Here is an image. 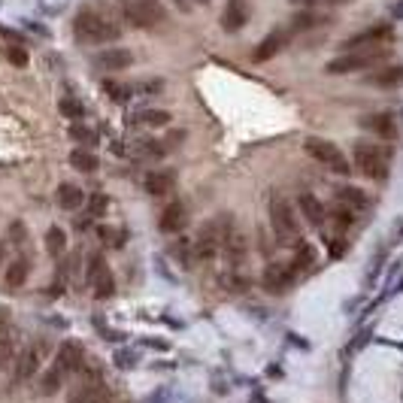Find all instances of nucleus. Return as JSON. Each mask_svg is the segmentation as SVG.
<instances>
[{
    "label": "nucleus",
    "mask_w": 403,
    "mask_h": 403,
    "mask_svg": "<svg viewBox=\"0 0 403 403\" xmlns=\"http://www.w3.org/2000/svg\"><path fill=\"white\" fill-rule=\"evenodd\" d=\"M303 152H307L313 161L324 164L331 173H337V176H349V173H352V164H349V158L340 152L337 143L324 140V136H307V140H303Z\"/></svg>",
    "instance_id": "obj_1"
},
{
    "label": "nucleus",
    "mask_w": 403,
    "mask_h": 403,
    "mask_svg": "<svg viewBox=\"0 0 403 403\" xmlns=\"http://www.w3.org/2000/svg\"><path fill=\"white\" fill-rule=\"evenodd\" d=\"M73 30L82 43H112V40H118V34H121L110 19H103V15H97V12H79L73 19Z\"/></svg>",
    "instance_id": "obj_2"
},
{
    "label": "nucleus",
    "mask_w": 403,
    "mask_h": 403,
    "mask_svg": "<svg viewBox=\"0 0 403 403\" xmlns=\"http://www.w3.org/2000/svg\"><path fill=\"white\" fill-rule=\"evenodd\" d=\"M270 227L276 234L279 242H300V225L298 216H294V207L285 200V197H273L270 200Z\"/></svg>",
    "instance_id": "obj_3"
},
{
    "label": "nucleus",
    "mask_w": 403,
    "mask_h": 403,
    "mask_svg": "<svg viewBox=\"0 0 403 403\" xmlns=\"http://www.w3.org/2000/svg\"><path fill=\"white\" fill-rule=\"evenodd\" d=\"M389 164H391V152L389 149L367 146V143H358V146H355V167H358L367 179L382 182L385 176H389Z\"/></svg>",
    "instance_id": "obj_4"
},
{
    "label": "nucleus",
    "mask_w": 403,
    "mask_h": 403,
    "mask_svg": "<svg viewBox=\"0 0 403 403\" xmlns=\"http://www.w3.org/2000/svg\"><path fill=\"white\" fill-rule=\"evenodd\" d=\"M85 279H88V285L94 288V298L97 300L112 298V294H116V279H112V270H110V264H106L103 252H91L88 255Z\"/></svg>",
    "instance_id": "obj_5"
},
{
    "label": "nucleus",
    "mask_w": 403,
    "mask_h": 403,
    "mask_svg": "<svg viewBox=\"0 0 403 403\" xmlns=\"http://www.w3.org/2000/svg\"><path fill=\"white\" fill-rule=\"evenodd\" d=\"M121 12L134 28H158L164 21V6L158 0H125Z\"/></svg>",
    "instance_id": "obj_6"
},
{
    "label": "nucleus",
    "mask_w": 403,
    "mask_h": 403,
    "mask_svg": "<svg viewBox=\"0 0 403 403\" xmlns=\"http://www.w3.org/2000/svg\"><path fill=\"white\" fill-rule=\"evenodd\" d=\"M385 61V49H361V52H352V55H340L333 58L324 70L328 73H355V70H370L373 64H382Z\"/></svg>",
    "instance_id": "obj_7"
},
{
    "label": "nucleus",
    "mask_w": 403,
    "mask_h": 403,
    "mask_svg": "<svg viewBox=\"0 0 403 403\" xmlns=\"http://www.w3.org/2000/svg\"><path fill=\"white\" fill-rule=\"evenodd\" d=\"M294 279H298V273H294L291 264H270L261 276V285L267 288L270 294H279V291H288V288L294 285Z\"/></svg>",
    "instance_id": "obj_8"
},
{
    "label": "nucleus",
    "mask_w": 403,
    "mask_h": 403,
    "mask_svg": "<svg viewBox=\"0 0 403 403\" xmlns=\"http://www.w3.org/2000/svg\"><path fill=\"white\" fill-rule=\"evenodd\" d=\"M82 361H85V346H82L79 340H64V343L58 346L55 364H61L67 373H76V370L82 367Z\"/></svg>",
    "instance_id": "obj_9"
},
{
    "label": "nucleus",
    "mask_w": 403,
    "mask_h": 403,
    "mask_svg": "<svg viewBox=\"0 0 403 403\" xmlns=\"http://www.w3.org/2000/svg\"><path fill=\"white\" fill-rule=\"evenodd\" d=\"M185 225H188L185 203H182V200L167 203L164 212H161V218H158V227H161L164 234H179V231H185Z\"/></svg>",
    "instance_id": "obj_10"
},
{
    "label": "nucleus",
    "mask_w": 403,
    "mask_h": 403,
    "mask_svg": "<svg viewBox=\"0 0 403 403\" xmlns=\"http://www.w3.org/2000/svg\"><path fill=\"white\" fill-rule=\"evenodd\" d=\"M298 209H300V216L307 218L309 227H324V222H328V207L309 192L298 197Z\"/></svg>",
    "instance_id": "obj_11"
},
{
    "label": "nucleus",
    "mask_w": 403,
    "mask_h": 403,
    "mask_svg": "<svg viewBox=\"0 0 403 403\" xmlns=\"http://www.w3.org/2000/svg\"><path fill=\"white\" fill-rule=\"evenodd\" d=\"M285 43H288V34H285V30H273V34H267V37H264V40L252 49V61H255V64H264V61L276 58L279 52L285 49Z\"/></svg>",
    "instance_id": "obj_12"
},
{
    "label": "nucleus",
    "mask_w": 403,
    "mask_h": 403,
    "mask_svg": "<svg viewBox=\"0 0 403 403\" xmlns=\"http://www.w3.org/2000/svg\"><path fill=\"white\" fill-rule=\"evenodd\" d=\"M222 252H225V258H227V264H231V270H237V267H242V264H246V258H249V240L242 237L237 227H234L231 237L225 240Z\"/></svg>",
    "instance_id": "obj_13"
},
{
    "label": "nucleus",
    "mask_w": 403,
    "mask_h": 403,
    "mask_svg": "<svg viewBox=\"0 0 403 403\" xmlns=\"http://www.w3.org/2000/svg\"><path fill=\"white\" fill-rule=\"evenodd\" d=\"M361 127L376 136H382V140H397V125H394V118L389 112H370V116L361 118Z\"/></svg>",
    "instance_id": "obj_14"
},
{
    "label": "nucleus",
    "mask_w": 403,
    "mask_h": 403,
    "mask_svg": "<svg viewBox=\"0 0 403 403\" xmlns=\"http://www.w3.org/2000/svg\"><path fill=\"white\" fill-rule=\"evenodd\" d=\"M246 21H249V3L246 0H227L225 15H222V28L227 30V34H234V30H240Z\"/></svg>",
    "instance_id": "obj_15"
},
{
    "label": "nucleus",
    "mask_w": 403,
    "mask_h": 403,
    "mask_svg": "<svg viewBox=\"0 0 403 403\" xmlns=\"http://www.w3.org/2000/svg\"><path fill=\"white\" fill-rule=\"evenodd\" d=\"M337 200H340V207H346L352 212H367L370 209V194L361 192V188H355V185H343V188H340Z\"/></svg>",
    "instance_id": "obj_16"
},
{
    "label": "nucleus",
    "mask_w": 403,
    "mask_h": 403,
    "mask_svg": "<svg viewBox=\"0 0 403 403\" xmlns=\"http://www.w3.org/2000/svg\"><path fill=\"white\" fill-rule=\"evenodd\" d=\"M127 125L131 127H164L170 125V112L167 110H140L134 116H127Z\"/></svg>",
    "instance_id": "obj_17"
},
{
    "label": "nucleus",
    "mask_w": 403,
    "mask_h": 403,
    "mask_svg": "<svg viewBox=\"0 0 403 403\" xmlns=\"http://www.w3.org/2000/svg\"><path fill=\"white\" fill-rule=\"evenodd\" d=\"M37 370H40V352L37 349H25V352L19 355V364H15V385L28 382L30 376H37Z\"/></svg>",
    "instance_id": "obj_18"
},
{
    "label": "nucleus",
    "mask_w": 403,
    "mask_h": 403,
    "mask_svg": "<svg viewBox=\"0 0 403 403\" xmlns=\"http://www.w3.org/2000/svg\"><path fill=\"white\" fill-rule=\"evenodd\" d=\"M58 207L61 209H79V207H85V192H82L79 185H73V182H61L58 185Z\"/></svg>",
    "instance_id": "obj_19"
},
{
    "label": "nucleus",
    "mask_w": 403,
    "mask_h": 403,
    "mask_svg": "<svg viewBox=\"0 0 403 403\" xmlns=\"http://www.w3.org/2000/svg\"><path fill=\"white\" fill-rule=\"evenodd\" d=\"M173 185H176V173H173V170H158V173H149V176H146V192L152 197L170 194Z\"/></svg>",
    "instance_id": "obj_20"
},
{
    "label": "nucleus",
    "mask_w": 403,
    "mask_h": 403,
    "mask_svg": "<svg viewBox=\"0 0 403 403\" xmlns=\"http://www.w3.org/2000/svg\"><path fill=\"white\" fill-rule=\"evenodd\" d=\"M131 64H134V55L127 49H110L97 58V67H103V70H125Z\"/></svg>",
    "instance_id": "obj_21"
},
{
    "label": "nucleus",
    "mask_w": 403,
    "mask_h": 403,
    "mask_svg": "<svg viewBox=\"0 0 403 403\" xmlns=\"http://www.w3.org/2000/svg\"><path fill=\"white\" fill-rule=\"evenodd\" d=\"M28 273H30L28 258H15V261H10L6 264V273H3L6 288H21L25 285V279H28Z\"/></svg>",
    "instance_id": "obj_22"
},
{
    "label": "nucleus",
    "mask_w": 403,
    "mask_h": 403,
    "mask_svg": "<svg viewBox=\"0 0 403 403\" xmlns=\"http://www.w3.org/2000/svg\"><path fill=\"white\" fill-rule=\"evenodd\" d=\"M328 222H331V231L337 234V237H343V234L349 231V227L355 225V212L352 209H346V207H333V209H328ZM331 234V237H333Z\"/></svg>",
    "instance_id": "obj_23"
},
{
    "label": "nucleus",
    "mask_w": 403,
    "mask_h": 403,
    "mask_svg": "<svg viewBox=\"0 0 403 403\" xmlns=\"http://www.w3.org/2000/svg\"><path fill=\"white\" fill-rule=\"evenodd\" d=\"M400 79H403L400 67H385V70H373L367 76V82L376 88H394V85H400Z\"/></svg>",
    "instance_id": "obj_24"
},
{
    "label": "nucleus",
    "mask_w": 403,
    "mask_h": 403,
    "mask_svg": "<svg viewBox=\"0 0 403 403\" xmlns=\"http://www.w3.org/2000/svg\"><path fill=\"white\" fill-rule=\"evenodd\" d=\"M288 264H291L294 273H298V276H300L303 270H309V267H313V264H316V249L309 246V242H298V246H294V258H291V261H288Z\"/></svg>",
    "instance_id": "obj_25"
},
{
    "label": "nucleus",
    "mask_w": 403,
    "mask_h": 403,
    "mask_svg": "<svg viewBox=\"0 0 403 403\" xmlns=\"http://www.w3.org/2000/svg\"><path fill=\"white\" fill-rule=\"evenodd\" d=\"M70 164H73L79 173H97V170H101V158H97L94 152H88V149H76V152H70Z\"/></svg>",
    "instance_id": "obj_26"
},
{
    "label": "nucleus",
    "mask_w": 403,
    "mask_h": 403,
    "mask_svg": "<svg viewBox=\"0 0 403 403\" xmlns=\"http://www.w3.org/2000/svg\"><path fill=\"white\" fill-rule=\"evenodd\" d=\"M167 146L164 143H158V140H136L134 146H131V152L136 158H146V161H158V158H164L167 152H164Z\"/></svg>",
    "instance_id": "obj_27"
},
{
    "label": "nucleus",
    "mask_w": 403,
    "mask_h": 403,
    "mask_svg": "<svg viewBox=\"0 0 403 403\" xmlns=\"http://www.w3.org/2000/svg\"><path fill=\"white\" fill-rule=\"evenodd\" d=\"M67 403H106V389L101 382L85 385V389H79L76 394H70V400H67Z\"/></svg>",
    "instance_id": "obj_28"
},
{
    "label": "nucleus",
    "mask_w": 403,
    "mask_h": 403,
    "mask_svg": "<svg viewBox=\"0 0 403 403\" xmlns=\"http://www.w3.org/2000/svg\"><path fill=\"white\" fill-rule=\"evenodd\" d=\"M45 252L52 258H61L67 252V234L61 231V227H49V231H45Z\"/></svg>",
    "instance_id": "obj_29"
},
{
    "label": "nucleus",
    "mask_w": 403,
    "mask_h": 403,
    "mask_svg": "<svg viewBox=\"0 0 403 403\" xmlns=\"http://www.w3.org/2000/svg\"><path fill=\"white\" fill-rule=\"evenodd\" d=\"M12 352H15V340H12V331L6 322H0V370L12 361Z\"/></svg>",
    "instance_id": "obj_30"
},
{
    "label": "nucleus",
    "mask_w": 403,
    "mask_h": 403,
    "mask_svg": "<svg viewBox=\"0 0 403 403\" xmlns=\"http://www.w3.org/2000/svg\"><path fill=\"white\" fill-rule=\"evenodd\" d=\"M103 94L110 97L112 103H121V106H125L127 101H131L134 91L127 88V85H121V82H116V79H103Z\"/></svg>",
    "instance_id": "obj_31"
},
{
    "label": "nucleus",
    "mask_w": 403,
    "mask_h": 403,
    "mask_svg": "<svg viewBox=\"0 0 403 403\" xmlns=\"http://www.w3.org/2000/svg\"><path fill=\"white\" fill-rule=\"evenodd\" d=\"M385 37H389V28H370L367 34L346 40L343 49H361V45H367V43H379V40H385Z\"/></svg>",
    "instance_id": "obj_32"
},
{
    "label": "nucleus",
    "mask_w": 403,
    "mask_h": 403,
    "mask_svg": "<svg viewBox=\"0 0 403 403\" xmlns=\"http://www.w3.org/2000/svg\"><path fill=\"white\" fill-rule=\"evenodd\" d=\"M324 15H313V12H300V15H294V21H291V28L294 30H309V28H316V25H324Z\"/></svg>",
    "instance_id": "obj_33"
},
{
    "label": "nucleus",
    "mask_w": 403,
    "mask_h": 403,
    "mask_svg": "<svg viewBox=\"0 0 403 403\" xmlns=\"http://www.w3.org/2000/svg\"><path fill=\"white\" fill-rule=\"evenodd\" d=\"M70 140H76L79 146H97V131H88V127H82V125H76V127H70Z\"/></svg>",
    "instance_id": "obj_34"
},
{
    "label": "nucleus",
    "mask_w": 403,
    "mask_h": 403,
    "mask_svg": "<svg viewBox=\"0 0 403 403\" xmlns=\"http://www.w3.org/2000/svg\"><path fill=\"white\" fill-rule=\"evenodd\" d=\"M3 58L10 61L12 67H28V52L21 45H6L3 49Z\"/></svg>",
    "instance_id": "obj_35"
},
{
    "label": "nucleus",
    "mask_w": 403,
    "mask_h": 403,
    "mask_svg": "<svg viewBox=\"0 0 403 403\" xmlns=\"http://www.w3.org/2000/svg\"><path fill=\"white\" fill-rule=\"evenodd\" d=\"M61 112H64L67 118H82L85 106H82L79 101H73V97H64V101H61Z\"/></svg>",
    "instance_id": "obj_36"
},
{
    "label": "nucleus",
    "mask_w": 403,
    "mask_h": 403,
    "mask_svg": "<svg viewBox=\"0 0 403 403\" xmlns=\"http://www.w3.org/2000/svg\"><path fill=\"white\" fill-rule=\"evenodd\" d=\"M222 282H225L227 288H231V291H246V288H249V279H246V276H240L237 270H231L227 276H222Z\"/></svg>",
    "instance_id": "obj_37"
},
{
    "label": "nucleus",
    "mask_w": 403,
    "mask_h": 403,
    "mask_svg": "<svg viewBox=\"0 0 403 403\" xmlns=\"http://www.w3.org/2000/svg\"><path fill=\"white\" fill-rule=\"evenodd\" d=\"M106 207H110V200H106V194H91L88 197V216H103Z\"/></svg>",
    "instance_id": "obj_38"
},
{
    "label": "nucleus",
    "mask_w": 403,
    "mask_h": 403,
    "mask_svg": "<svg viewBox=\"0 0 403 403\" xmlns=\"http://www.w3.org/2000/svg\"><path fill=\"white\" fill-rule=\"evenodd\" d=\"M136 361H140V355H136V352H134V349H118V352H116V364H118V367H121V370L134 367V364H136Z\"/></svg>",
    "instance_id": "obj_39"
},
{
    "label": "nucleus",
    "mask_w": 403,
    "mask_h": 403,
    "mask_svg": "<svg viewBox=\"0 0 403 403\" xmlns=\"http://www.w3.org/2000/svg\"><path fill=\"white\" fill-rule=\"evenodd\" d=\"M367 343H370V331L364 328V331L358 333V337H355V340H349V343H346V355H358V352H361V349L367 346Z\"/></svg>",
    "instance_id": "obj_40"
},
{
    "label": "nucleus",
    "mask_w": 403,
    "mask_h": 403,
    "mask_svg": "<svg viewBox=\"0 0 403 403\" xmlns=\"http://www.w3.org/2000/svg\"><path fill=\"white\" fill-rule=\"evenodd\" d=\"M97 234H101V240H103V242H110L112 249H118L121 242H125V231H112V227H101V231H97Z\"/></svg>",
    "instance_id": "obj_41"
},
{
    "label": "nucleus",
    "mask_w": 403,
    "mask_h": 403,
    "mask_svg": "<svg viewBox=\"0 0 403 403\" xmlns=\"http://www.w3.org/2000/svg\"><path fill=\"white\" fill-rule=\"evenodd\" d=\"M0 37H3V40H12L15 45H19V43H21V37H19V34H15V30H10V28H0Z\"/></svg>",
    "instance_id": "obj_42"
},
{
    "label": "nucleus",
    "mask_w": 403,
    "mask_h": 403,
    "mask_svg": "<svg viewBox=\"0 0 403 403\" xmlns=\"http://www.w3.org/2000/svg\"><path fill=\"white\" fill-rule=\"evenodd\" d=\"M146 346H152V349H170L164 340H146Z\"/></svg>",
    "instance_id": "obj_43"
},
{
    "label": "nucleus",
    "mask_w": 403,
    "mask_h": 403,
    "mask_svg": "<svg viewBox=\"0 0 403 403\" xmlns=\"http://www.w3.org/2000/svg\"><path fill=\"white\" fill-rule=\"evenodd\" d=\"M298 3H316V0H298Z\"/></svg>",
    "instance_id": "obj_44"
},
{
    "label": "nucleus",
    "mask_w": 403,
    "mask_h": 403,
    "mask_svg": "<svg viewBox=\"0 0 403 403\" xmlns=\"http://www.w3.org/2000/svg\"><path fill=\"white\" fill-rule=\"evenodd\" d=\"M0 264H3V246H0Z\"/></svg>",
    "instance_id": "obj_45"
},
{
    "label": "nucleus",
    "mask_w": 403,
    "mask_h": 403,
    "mask_svg": "<svg viewBox=\"0 0 403 403\" xmlns=\"http://www.w3.org/2000/svg\"><path fill=\"white\" fill-rule=\"evenodd\" d=\"M200 3H209V0H200Z\"/></svg>",
    "instance_id": "obj_46"
}]
</instances>
